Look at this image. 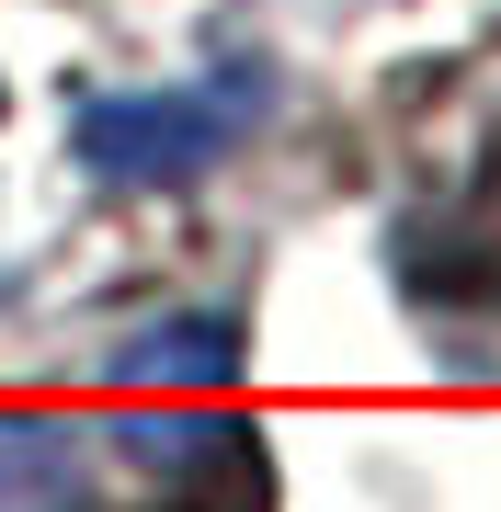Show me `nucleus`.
Instances as JSON below:
<instances>
[{"mask_svg":"<svg viewBox=\"0 0 501 512\" xmlns=\"http://www.w3.org/2000/svg\"><path fill=\"white\" fill-rule=\"evenodd\" d=\"M410 285L433 308H501V148L410 228Z\"/></svg>","mask_w":501,"mask_h":512,"instance_id":"3","label":"nucleus"},{"mask_svg":"<svg viewBox=\"0 0 501 512\" xmlns=\"http://www.w3.org/2000/svg\"><path fill=\"white\" fill-rule=\"evenodd\" d=\"M126 467L149 478V512H274V456H262V433L240 410H217V387H205L194 410H126Z\"/></svg>","mask_w":501,"mask_h":512,"instance_id":"2","label":"nucleus"},{"mask_svg":"<svg viewBox=\"0 0 501 512\" xmlns=\"http://www.w3.org/2000/svg\"><path fill=\"white\" fill-rule=\"evenodd\" d=\"M251 126H262V69H205V80H171V92H92L69 114V148L114 194H183Z\"/></svg>","mask_w":501,"mask_h":512,"instance_id":"1","label":"nucleus"},{"mask_svg":"<svg viewBox=\"0 0 501 512\" xmlns=\"http://www.w3.org/2000/svg\"><path fill=\"white\" fill-rule=\"evenodd\" d=\"M114 376H126L137 399H205V387L240 376V319L228 308H183V319L137 330V342L114 353Z\"/></svg>","mask_w":501,"mask_h":512,"instance_id":"5","label":"nucleus"},{"mask_svg":"<svg viewBox=\"0 0 501 512\" xmlns=\"http://www.w3.org/2000/svg\"><path fill=\"white\" fill-rule=\"evenodd\" d=\"M0 512H103L92 433L57 410H0Z\"/></svg>","mask_w":501,"mask_h":512,"instance_id":"4","label":"nucleus"}]
</instances>
